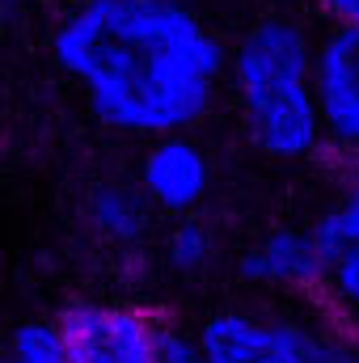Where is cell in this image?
I'll list each match as a JSON object with an SVG mask.
<instances>
[{"mask_svg": "<svg viewBox=\"0 0 359 363\" xmlns=\"http://www.w3.org/2000/svg\"><path fill=\"white\" fill-rule=\"evenodd\" d=\"M51 60L118 135L190 131L224 85L228 51L186 0H85L51 34Z\"/></svg>", "mask_w": 359, "mask_h": 363, "instance_id": "6da1fadb", "label": "cell"}, {"mask_svg": "<svg viewBox=\"0 0 359 363\" xmlns=\"http://www.w3.org/2000/svg\"><path fill=\"white\" fill-rule=\"evenodd\" d=\"M313 55L317 38L292 17L254 21L228 55L224 77L233 85L245 135L275 161H300L326 144Z\"/></svg>", "mask_w": 359, "mask_h": 363, "instance_id": "7a4b0ae2", "label": "cell"}, {"mask_svg": "<svg viewBox=\"0 0 359 363\" xmlns=\"http://www.w3.org/2000/svg\"><path fill=\"white\" fill-rule=\"evenodd\" d=\"M203 363H359V342L338 325L258 308H224L194 334Z\"/></svg>", "mask_w": 359, "mask_h": 363, "instance_id": "3957f363", "label": "cell"}, {"mask_svg": "<svg viewBox=\"0 0 359 363\" xmlns=\"http://www.w3.org/2000/svg\"><path fill=\"white\" fill-rule=\"evenodd\" d=\"M157 330L161 321L118 300H77L55 317L64 363H157Z\"/></svg>", "mask_w": 359, "mask_h": 363, "instance_id": "277c9868", "label": "cell"}, {"mask_svg": "<svg viewBox=\"0 0 359 363\" xmlns=\"http://www.w3.org/2000/svg\"><path fill=\"white\" fill-rule=\"evenodd\" d=\"M140 194L148 199L153 211L161 216H194L211 190V161L207 152L186 135H157L148 152L140 157Z\"/></svg>", "mask_w": 359, "mask_h": 363, "instance_id": "5b68a950", "label": "cell"}, {"mask_svg": "<svg viewBox=\"0 0 359 363\" xmlns=\"http://www.w3.org/2000/svg\"><path fill=\"white\" fill-rule=\"evenodd\" d=\"M317 110H321V140L359 152V30H330L317 38L313 55Z\"/></svg>", "mask_w": 359, "mask_h": 363, "instance_id": "8992f818", "label": "cell"}, {"mask_svg": "<svg viewBox=\"0 0 359 363\" xmlns=\"http://www.w3.org/2000/svg\"><path fill=\"white\" fill-rule=\"evenodd\" d=\"M317 245V267H321V291L343 308L359 317V178H351L338 199L317 216L309 228Z\"/></svg>", "mask_w": 359, "mask_h": 363, "instance_id": "52a82bcc", "label": "cell"}, {"mask_svg": "<svg viewBox=\"0 0 359 363\" xmlns=\"http://www.w3.org/2000/svg\"><path fill=\"white\" fill-rule=\"evenodd\" d=\"M241 279L267 291H313L321 283L309 228H270L241 254Z\"/></svg>", "mask_w": 359, "mask_h": 363, "instance_id": "ba28073f", "label": "cell"}, {"mask_svg": "<svg viewBox=\"0 0 359 363\" xmlns=\"http://www.w3.org/2000/svg\"><path fill=\"white\" fill-rule=\"evenodd\" d=\"M153 207L136 182H97L85 199V224L101 245L136 250L153 233Z\"/></svg>", "mask_w": 359, "mask_h": 363, "instance_id": "9c48e42d", "label": "cell"}, {"mask_svg": "<svg viewBox=\"0 0 359 363\" xmlns=\"http://www.w3.org/2000/svg\"><path fill=\"white\" fill-rule=\"evenodd\" d=\"M216 250H220V245H216V233H211V224L199 220V216H178L174 228H170V237H165V245H161L165 267H170L174 274L211 271Z\"/></svg>", "mask_w": 359, "mask_h": 363, "instance_id": "30bf717a", "label": "cell"}, {"mask_svg": "<svg viewBox=\"0 0 359 363\" xmlns=\"http://www.w3.org/2000/svg\"><path fill=\"white\" fill-rule=\"evenodd\" d=\"M0 363H64L55 321H21L17 330H9Z\"/></svg>", "mask_w": 359, "mask_h": 363, "instance_id": "8fae6325", "label": "cell"}, {"mask_svg": "<svg viewBox=\"0 0 359 363\" xmlns=\"http://www.w3.org/2000/svg\"><path fill=\"white\" fill-rule=\"evenodd\" d=\"M157 363H203L199 338L178 325H161L157 330Z\"/></svg>", "mask_w": 359, "mask_h": 363, "instance_id": "7c38bea8", "label": "cell"}, {"mask_svg": "<svg viewBox=\"0 0 359 363\" xmlns=\"http://www.w3.org/2000/svg\"><path fill=\"white\" fill-rule=\"evenodd\" d=\"M317 9L338 30H359V0H317Z\"/></svg>", "mask_w": 359, "mask_h": 363, "instance_id": "4fadbf2b", "label": "cell"}, {"mask_svg": "<svg viewBox=\"0 0 359 363\" xmlns=\"http://www.w3.org/2000/svg\"><path fill=\"white\" fill-rule=\"evenodd\" d=\"M72 4H85V0H72Z\"/></svg>", "mask_w": 359, "mask_h": 363, "instance_id": "5bb4252c", "label": "cell"}]
</instances>
